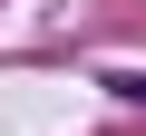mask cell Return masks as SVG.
Masks as SVG:
<instances>
[{
  "instance_id": "obj_1",
  "label": "cell",
  "mask_w": 146,
  "mask_h": 136,
  "mask_svg": "<svg viewBox=\"0 0 146 136\" xmlns=\"http://www.w3.org/2000/svg\"><path fill=\"white\" fill-rule=\"evenodd\" d=\"M107 88H117V97H146V78H136V68H117V78H107Z\"/></svg>"
}]
</instances>
